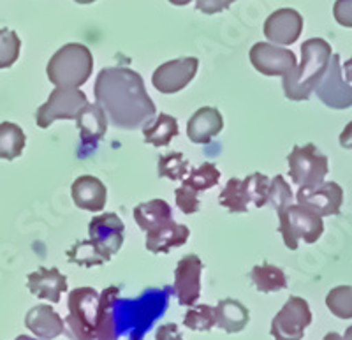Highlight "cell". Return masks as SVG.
Wrapping results in <instances>:
<instances>
[{"label":"cell","instance_id":"d590c367","mask_svg":"<svg viewBox=\"0 0 352 340\" xmlns=\"http://www.w3.org/2000/svg\"><path fill=\"white\" fill-rule=\"evenodd\" d=\"M333 17L342 27L352 28V0H336L333 6Z\"/></svg>","mask_w":352,"mask_h":340},{"label":"cell","instance_id":"7c38bea8","mask_svg":"<svg viewBox=\"0 0 352 340\" xmlns=\"http://www.w3.org/2000/svg\"><path fill=\"white\" fill-rule=\"evenodd\" d=\"M197 67H199V61L196 56H184V59L169 61L155 69L152 83L160 94L171 96V94L184 90L194 80Z\"/></svg>","mask_w":352,"mask_h":340},{"label":"cell","instance_id":"ba28073f","mask_svg":"<svg viewBox=\"0 0 352 340\" xmlns=\"http://www.w3.org/2000/svg\"><path fill=\"white\" fill-rule=\"evenodd\" d=\"M87 105V94L80 88L55 87L48 100L37 109L36 124L41 129H48L56 120H76Z\"/></svg>","mask_w":352,"mask_h":340},{"label":"cell","instance_id":"484cf974","mask_svg":"<svg viewBox=\"0 0 352 340\" xmlns=\"http://www.w3.org/2000/svg\"><path fill=\"white\" fill-rule=\"evenodd\" d=\"M27 136L20 125L12 122L0 124V159L14 160L23 153Z\"/></svg>","mask_w":352,"mask_h":340},{"label":"cell","instance_id":"8992f818","mask_svg":"<svg viewBox=\"0 0 352 340\" xmlns=\"http://www.w3.org/2000/svg\"><path fill=\"white\" fill-rule=\"evenodd\" d=\"M278 215V233L284 238V244L289 251H298L300 242L305 244H316L322 233H324V222L319 215L307 210L301 204H289Z\"/></svg>","mask_w":352,"mask_h":340},{"label":"cell","instance_id":"ee69618b","mask_svg":"<svg viewBox=\"0 0 352 340\" xmlns=\"http://www.w3.org/2000/svg\"><path fill=\"white\" fill-rule=\"evenodd\" d=\"M16 340H37V339H32V337H28V335H20Z\"/></svg>","mask_w":352,"mask_h":340},{"label":"cell","instance_id":"d6986e66","mask_svg":"<svg viewBox=\"0 0 352 340\" xmlns=\"http://www.w3.org/2000/svg\"><path fill=\"white\" fill-rule=\"evenodd\" d=\"M25 326L43 340H53L65 332V323L50 305H36L25 316Z\"/></svg>","mask_w":352,"mask_h":340},{"label":"cell","instance_id":"9c48e42d","mask_svg":"<svg viewBox=\"0 0 352 340\" xmlns=\"http://www.w3.org/2000/svg\"><path fill=\"white\" fill-rule=\"evenodd\" d=\"M312 324V310L308 301L300 297H289L284 307L272 321V337L275 340H301L305 330Z\"/></svg>","mask_w":352,"mask_h":340},{"label":"cell","instance_id":"83f0119b","mask_svg":"<svg viewBox=\"0 0 352 340\" xmlns=\"http://www.w3.org/2000/svg\"><path fill=\"white\" fill-rule=\"evenodd\" d=\"M157 169H159L160 178H168V180L173 182H184L187 178L188 171H190V164H188V160L185 159L184 153L171 152L159 157Z\"/></svg>","mask_w":352,"mask_h":340},{"label":"cell","instance_id":"f35d334b","mask_svg":"<svg viewBox=\"0 0 352 340\" xmlns=\"http://www.w3.org/2000/svg\"><path fill=\"white\" fill-rule=\"evenodd\" d=\"M338 141H340L342 149L352 150V122H349V124L345 125L344 131L340 132V138H338Z\"/></svg>","mask_w":352,"mask_h":340},{"label":"cell","instance_id":"4dcf8cb0","mask_svg":"<svg viewBox=\"0 0 352 340\" xmlns=\"http://www.w3.org/2000/svg\"><path fill=\"white\" fill-rule=\"evenodd\" d=\"M184 324L194 332H210L217 326L215 307H212V305H194L185 314Z\"/></svg>","mask_w":352,"mask_h":340},{"label":"cell","instance_id":"f1b7e54d","mask_svg":"<svg viewBox=\"0 0 352 340\" xmlns=\"http://www.w3.org/2000/svg\"><path fill=\"white\" fill-rule=\"evenodd\" d=\"M220 180V171L213 162H203V164L196 166L194 169H190L187 175V178L184 180V184H187L188 187L194 189V191H208V189L219 185Z\"/></svg>","mask_w":352,"mask_h":340},{"label":"cell","instance_id":"277c9868","mask_svg":"<svg viewBox=\"0 0 352 340\" xmlns=\"http://www.w3.org/2000/svg\"><path fill=\"white\" fill-rule=\"evenodd\" d=\"M331 46L320 37H314L301 44V62L282 81L284 94L291 100H307L328 71L331 61Z\"/></svg>","mask_w":352,"mask_h":340},{"label":"cell","instance_id":"7402d4cb","mask_svg":"<svg viewBox=\"0 0 352 340\" xmlns=\"http://www.w3.org/2000/svg\"><path fill=\"white\" fill-rule=\"evenodd\" d=\"M132 215H134L136 224L144 233L155 231V229L173 222L171 204L164 200H150L140 203L136 209L132 210Z\"/></svg>","mask_w":352,"mask_h":340},{"label":"cell","instance_id":"30bf717a","mask_svg":"<svg viewBox=\"0 0 352 340\" xmlns=\"http://www.w3.org/2000/svg\"><path fill=\"white\" fill-rule=\"evenodd\" d=\"M296 201L320 219L338 215L344 204V189L336 182H322L314 187H300L296 192Z\"/></svg>","mask_w":352,"mask_h":340},{"label":"cell","instance_id":"4316f807","mask_svg":"<svg viewBox=\"0 0 352 340\" xmlns=\"http://www.w3.org/2000/svg\"><path fill=\"white\" fill-rule=\"evenodd\" d=\"M219 203L231 213H247L250 198H248L247 184L241 178H231L219 196Z\"/></svg>","mask_w":352,"mask_h":340},{"label":"cell","instance_id":"ffe728a7","mask_svg":"<svg viewBox=\"0 0 352 340\" xmlns=\"http://www.w3.org/2000/svg\"><path fill=\"white\" fill-rule=\"evenodd\" d=\"M108 118L104 111L96 105L88 103L76 118V127L80 129L81 147L83 149H96V145L104 138L108 131Z\"/></svg>","mask_w":352,"mask_h":340},{"label":"cell","instance_id":"836d02e7","mask_svg":"<svg viewBox=\"0 0 352 340\" xmlns=\"http://www.w3.org/2000/svg\"><path fill=\"white\" fill-rule=\"evenodd\" d=\"M292 194L291 185L285 182V178L282 175H276L275 178H272V185H270V196H268V204H272L275 212H280L282 209L292 204Z\"/></svg>","mask_w":352,"mask_h":340},{"label":"cell","instance_id":"52a82bcc","mask_svg":"<svg viewBox=\"0 0 352 340\" xmlns=\"http://www.w3.org/2000/svg\"><path fill=\"white\" fill-rule=\"evenodd\" d=\"M289 176L300 187H314L324 182L329 171V160L314 143L294 145L287 157Z\"/></svg>","mask_w":352,"mask_h":340},{"label":"cell","instance_id":"f546056e","mask_svg":"<svg viewBox=\"0 0 352 340\" xmlns=\"http://www.w3.org/2000/svg\"><path fill=\"white\" fill-rule=\"evenodd\" d=\"M326 307L338 319H352V286H336L326 297Z\"/></svg>","mask_w":352,"mask_h":340},{"label":"cell","instance_id":"603a6c76","mask_svg":"<svg viewBox=\"0 0 352 340\" xmlns=\"http://www.w3.org/2000/svg\"><path fill=\"white\" fill-rule=\"evenodd\" d=\"M217 316V326L220 330H224L226 333L232 335V333H240L241 330L247 328L248 321H250V312L241 301L232 300V298H226L220 300L219 305L215 307Z\"/></svg>","mask_w":352,"mask_h":340},{"label":"cell","instance_id":"5b68a950","mask_svg":"<svg viewBox=\"0 0 352 340\" xmlns=\"http://www.w3.org/2000/svg\"><path fill=\"white\" fill-rule=\"evenodd\" d=\"M92 52L80 43L62 46L46 65V74L55 87L80 88L92 76Z\"/></svg>","mask_w":352,"mask_h":340},{"label":"cell","instance_id":"e575fe53","mask_svg":"<svg viewBox=\"0 0 352 340\" xmlns=\"http://www.w3.org/2000/svg\"><path fill=\"white\" fill-rule=\"evenodd\" d=\"M175 200L176 206L182 210L185 215H192L201 210V201H199V192L188 187L187 184L182 182V185L175 191Z\"/></svg>","mask_w":352,"mask_h":340},{"label":"cell","instance_id":"d6a6232c","mask_svg":"<svg viewBox=\"0 0 352 340\" xmlns=\"http://www.w3.org/2000/svg\"><path fill=\"white\" fill-rule=\"evenodd\" d=\"M245 184H247L248 198H250V203L256 206V209H263L268 204V196H270V185H272V178H268L263 173H252L248 175L247 178H243Z\"/></svg>","mask_w":352,"mask_h":340},{"label":"cell","instance_id":"44dd1931","mask_svg":"<svg viewBox=\"0 0 352 340\" xmlns=\"http://www.w3.org/2000/svg\"><path fill=\"white\" fill-rule=\"evenodd\" d=\"M188 236H190V229L184 224H176L173 220L155 231L146 233L144 245H146V251L152 254H168L171 253V248L187 244Z\"/></svg>","mask_w":352,"mask_h":340},{"label":"cell","instance_id":"ac0fdd59","mask_svg":"<svg viewBox=\"0 0 352 340\" xmlns=\"http://www.w3.org/2000/svg\"><path fill=\"white\" fill-rule=\"evenodd\" d=\"M224 129L222 113L213 106H203L187 122V136L196 145H208Z\"/></svg>","mask_w":352,"mask_h":340},{"label":"cell","instance_id":"ab89813d","mask_svg":"<svg viewBox=\"0 0 352 340\" xmlns=\"http://www.w3.org/2000/svg\"><path fill=\"white\" fill-rule=\"evenodd\" d=\"M324 340H352V326H349V328L345 330L344 335H340V333L336 332L328 333V335L324 337Z\"/></svg>","mask_w":352,"mask_h":340},{"label":"cell","instance_id":"7a4b0ae2","mask_svg":"<svg viewBox=\"0 0 352 340\" xmlns=\"http://www.w3.org/2000/svg\"><path fill=\"white\" fill-rule=\"evenodd\" d=\"M120 289L109 286L104 291L76 288L69 293V316L65 335L71 340H120L116 330V301Z\"/></svg>","mask_w":352,"mask_h":340},{"label":"cell","instance_id":"60d3db41","mask_svg":"<svg viewBox=\"0 0 352 340\" xmlns=\"http://www.w3.org/2000/svg\"><path fill=\"white\" fill-rule=\"evenodd\" d=\"M342 71H345V78H347V81L352 83V59H349V61L342 65Z\"/></svg>","mask_w":352,"mask_h":340},{"label":"cell","instance_id":"8d00e7d4","mask_svg":"<svg viewBox=\"0 0 352 340\" xmlns=\"http://www.w3.org/2000/svg\"><path fill=\"white\" fill-rule=\"evenodd\" d=\"M232 2H236V0H196V6L204 14H217V12L228 9Z\"/></svg>","mask_w":352,"mask_h":340},{"label":"cell","instance_id":"6da1fadb","mask_svg":"<svg viewBox=\"0 0 352 340\" xmlns=\"http://www.w3.org/2000/svg\"><path fill=\"white\" fill-rule=\"evenodd\" d=\"M94 96L109 124L124 131L143 129L157 113L143 78L129 67L102 69L96 80Z\"/></svg>","mask_w":352,"mask_h":340},{"label":"cell","instance_id":"8fae6325","mask_svg":"<svg viewBox=\"0 0 352 340\" xmlns=\"http://www.w3.org/2000/svg\"><path fill=\"white\" fill-rule=\"evenodd\" d=\"M250 62L254 69L264 76L285 78L296 69V55L291 50L276 46L272 43H256L250 48Z\"/></svg>","mask_w":352,"mask_h":340},{"label":"cell","instance_id":"74e56055","mask_svg":"<svg viewBox=\"0 0 352 340\" xmlns=\"http://www.w3.org/2000/svg\"><path fill=\"white\" fill-rule=\"evenodd\" d=\"M155 340H184V337L175 323H168L157 328Z\"/></svg>","mask_w":352,"mask_h":340},{"label":"cell","instance_id":"d4e9b609","mask_svg":"<svg viewBox=\"0 0 352 340\" xmlns=\"http://www.w3.org/2000/svg\"><path fill=\"white\" fill-rule=\"evenodd\" d=\"M250 279L261 293H276L287 288V277L284 270L270 263L256 264L250 272Z\"/></svg>","mask_w":352,"mask_h":340},{"label":"cell","instance_id":"4fadbf2b","mask_svg":"<svg viewBox=\"0 0 352 340\" xmlns=\"http://www.w3.org/2000/svg\"><path fill=\"white\" fill-rule=\"evenodd\" d=\"M316 94L324 106L331 109H347L352 106V87L342 76L340 56L331 55L328 71L317 85Z\"/></svg>","mask_w":352,"mask_h":340},{"label":"cell","instance_id":"5bb4252c","mask_svg":"<svg viewBox=\"0 0 352 340\" xmlns=\"http://www.w3.org/2000/svg\"><path fill=\"white\" fill-rule=\"evenodd\" d=\"M204 264L197 254H187L176 264L173 291L178 304L184 307H194L201 297V273Z\"/></svg>","mask_w":352,"mask_h":340},{"label":"cell","instance_id":"b9f144b4","mask_svg":"<svg viewBox=\"0 0 352 340\" xmlns=\"http://www.w3.org/2000/svg\"><path fill=\"white\" fill-rule=\"evenodd\" d=\"M169 2H171L173 6H187V4H190L192 0H169Z\"/></svg>","mask_w":352,"mask_h":340},{"label":"cell","instance_id":"e0dca14e","mask_svg":"<svg viewBox=\"0 0 352 340\" xmlns=\"http://www.w3.org/2000/svg\"><path fill=\"white\" fill-rule=\"evenodd\" d=\"M71 196L78 209L85 212H100L108 203V189L97 176H78L71 185Z\"/></svg>","mask_w":352,"mask_h":340},{"label":"cell","instance_id":"9a60e30c","mask_svg":"<svg viewBox=\"0 0 352 340\" xmlns=\"http://www.w3.org/2000/svg\"><path fill=\"white\" fill-rule=\"evenodd\" d=\"M303 32V17L296 9L282 8L272 12L264 21V36L276 46H289L300 39Z\"/></svg>","mask_w":352,"mask_h":340},{"label":"cell","instance_id":"cb8c5ba5","mask_svg":"<svg viewBox=\"0 0 352 340\" xmlns=\"http://www.w3.org/2000/svg\"><path fill=\"white\" fill-rule=\"evenodd\" d=\"M178 132H180V129H178V120L175 116L168 115V113H160L148 125H144L143 138L146 145L162 149V147H168L178 136Z\"/></svg>","mask_w":352,"mask_h":340},{"label":"cell","instance_id":"2e32d148","mask_svg":"<svg viewBox=\"0 0 352 340\" xmlns=\"http://www.w3.org/2000/svg\"><path fill=\"white\" fill-rule=\"evenodd\" d=\"M27 288L34 297L41 300L58 304L62 293L67 291V277L60 273L58 268H46L39 266L36 272L28 273Z\"/></svg>","mask_w":352,"mask_h":340},{"label":"cell","instance_id":"3957f363","mask_svg":"<svg viewBox=\"0 0 352 340\" xmlns=\"http://www.w3.org/2000/svg\"><path fill=\"white\" fill-rule=\"evenodd\" d=\"M124 220L116 213H102L90 220L88 240H80L67 251V259L80 266H100L108 263L124 245Z\"/></svg>","mask_w":352,"mask_h":340},{"label":"cell","instance_id":"7bdbcfd3","mask_svg":"<svg viewBox=\"0 0 352 340\" xmlns=\"http://www.w3.org/2000/svg\"><path fill=\"white\" fill-rule=\"evenodd\" d=\"M74 2H78V4H92L96 0H74Z\"/></svg>","mask_w":352,"mask_h":340},{"label":"cell","instance_id":"1f68e13d","mask_svg":"<svg viewBox=\"0 0 352 340\" xmlns=\"http://www.w3.org/2000/svg\"><path fill=\"white\" fill-rule=\"evenodd\" d=\"M21 50V39L14 30L0 28V69L11 67L18 61Z\"/></svg>","mask_w":352,"mask_h":340}]
</instances>
